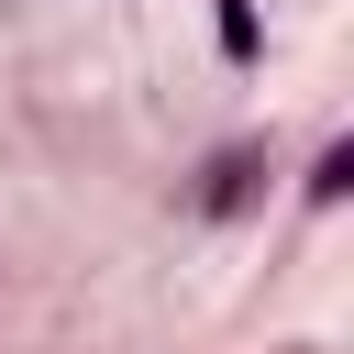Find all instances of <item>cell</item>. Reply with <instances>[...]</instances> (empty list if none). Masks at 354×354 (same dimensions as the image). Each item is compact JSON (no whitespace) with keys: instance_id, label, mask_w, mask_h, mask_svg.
I'll return each instance as SVG.
<instances>
[{"instance_id":"1","label":"cell","mask_w":354,"mask_h":354,"mask_svg":"<svg viewBox=\"0 0 354 354\" xmlns=\"http://www.w3.org/2000/svg\"><path fill=\"white\" fill-rule=\"evenodd\" d=\"M254 166H266V155H254V144H232V155L210 166V188H199V210H210V221H221V210H243V199H254Z\"/></svg>"},{"instance_id":"2","label":"cell","mask_w":354,"mask_h":354,"mask_svg":"<svg viewBox=\"0 0 354 354\" xmlns=\"http://www.w3.org/2000/svg\"><path fill=\"white\" fill-rule=\"evenodd\" d=\"M210 11H221V55L254 66V0H210Z\"/></svg>"}]
</instances>
